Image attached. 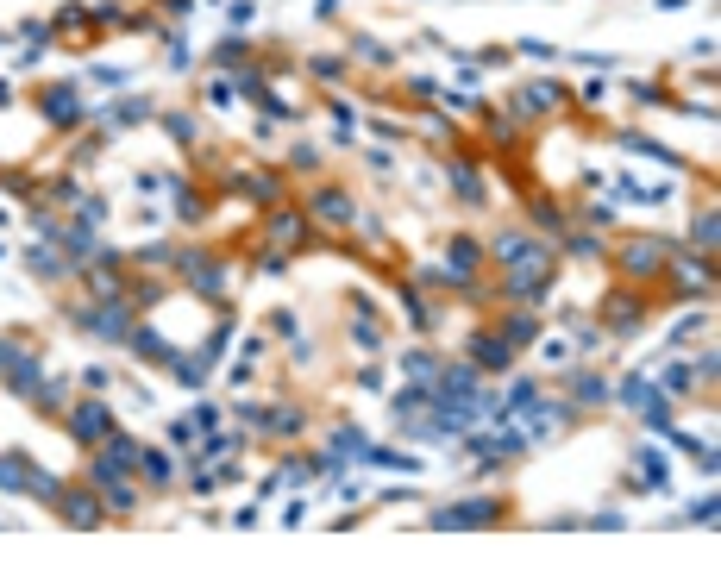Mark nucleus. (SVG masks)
Returning a JSON list of instances; mask_svg holds the SVG:
<instances>
[{"label":"nucleus","instance_id":"f257e3e1","mask_svg":"<svg viewBox=\"0 0 721 564\" xmlns=\"http://www.w3.org/2000/svg\"><path fill=\"white\" fill-rule=\"evenodd\" d=\"M659 282H665V301H659V308H690V301H709V295H715V251L671 245Z\"/></svg>","mask_w":721,"mask_h":564},{"label":"nucleus","instance_id":"f03ea898","mask_svg":"<svg viewBox=\"0 0 721 564\" xmlns=\"http://www.w3.org/2000/svg\"><path fill=\"white\" fill-rule=\"evenodd\" d=\"M170 276H176L189 295H201V301H214V308H226V289H232V264H226V251H214V245H182Z\"/></svg>","mask_w":721,"mask_h":564},{"label":"nucleus","instance_id":"7ed1b4c3","mask_svg":"<svg viewBox=\"0 0 721 564\" xmlns=\"http://www.w3.org/2000/svg\"><path fill=\"white\" fill-rule=\"evenodd\" d=\"M646 320H653V289H640V282H621V276H615V289L596 301V326H602L609 339H634Z\"/></svg>","mask_w":721,"mask_h":564},{"label":"nucleus","instance_id":"20e7f679","mask_svg":"<svg viewBox=\"0 0 721 564\" xmlns=\"http://www.w3.org/2000/svg\"><path fill=\"white\" fill-rule=\"evenodd\" d=\"M665 257H671V239H653V232H627V239L609 251V264L621 282H640V289H653L659 270H665Z\"/></svg>","mask_w":721,"mask_h":564},{"label":"nucleus","instance_id":"39448f33","mask_svg":"<svg viewBox=\"0 0 721 564\" xmlns=\"http://www.w3.org/2000/svg\"><path fill=\"white\" fill-rule=\"evenodd\" d=\"M63 427H69V439H76L82 452H95V445H107L120 433V414H113V402H101V395H82V402L63 408Z\"/></svg>","mask_w":721,"mask_h":564},{"label":"nucleus","instance_id":"423d86ee","mask_svg":"<svg viewBox=\"0 0 721 564\" xmlns=\"http://www.w3.org/2000/svg\"><path fill=\"white\" fill-rule=\"evenodd\" d=\"M515 427L527 433V445H546V439H565L577 427V408L565 402V395H533V402L515 414Z\"/></svg>","mask_w":721,"mask_h":564},{"label":"nucleus","instance_id":"0eeeda50","mask_svg":"<svg viewBox=\"0 0 721 564\" xmlns=\"http://www.w3.org/2000/svg\"><path fill=\"white\" fill-rule=\"evenodd\" d=\"M508 521V496H458L446 508L427 514V527H452V533H471V527H502Z\"/></svg>","mask_w":721,"mask_h":564},{"label":"nucleus","instance_id":"6e6552de","mask_svg":"<svg viewBox=\"0 0 721 564\" xmlns=\"http://www.w3.org/2000/svg\"><path fill=\"white\" fill-rule=\"evenodd\" d=\"M439 176H446V195H458V207H490V176H483V163L471 151H446Z\"/></svg>","mask_w":721,"mask_h":564},{"label":"nucleus","instance_id":"1a4fd4ad","mask_svg":"<svg viewBox=\"0 0 721 564\" xmlns=\"http://www.w3.org/2000/svg\"><path fill=\"white\" fill-rule=\"evenodd\" d=\"M38 113H44L51 132H82L88 126V101H82L76 82H44L38 88Z\"/></svg>","mask_w":721,"mask_h":564},{"label":"nucleus","instance_id":"9d476101","mask_svg":"<svg viewBox=\"0 0 721 564\" xmlns=\"http://www.w3.org/2000/svg\"><path fill=\"white\" fill-rule=\"evenodd\" d=\"M301 214H308L314 226H327V232H352L364 207L352 201V188H339V182H320L314 195H308V207H301Z\"/></svg>","mask_w":721,"mask_h":564},{"label":"nucleus","instance_id":"9b49d317","mask_svg":"<svg viewBox=\"0 0 721 564\" xmlns=\"http://www.w3.org/2000/svg\"><path fill=\"white\" fill-rule=\"evenodd\" d=\"M558 395H565L577 414H596V408L615 402V376H602L596 364H571V370H565V389H558Z\"/></svg>","mask_w":721,"mask_h":564},{"label":"nucleus","instance_id":"f8f14e48","mask_svg":"<svg viewBox=\"0 0 721 564\" xmlns=\"http://www.w3.org/2000/svg\"><path fill=\"white\" fill-rule=\"evenodd\" d=\"M571 101H577V94H571L565 82H552V76H546V82H527V88L515 94V107H508V113H515V120H558V113H565Z\"/></svg>","mask_w":721,"mask_h":564},{"label":"nucleus","instance_id":"ddd939ff","mask_svg":"<svg viewBox=\"0 0 721 564\" xmlns=\"http://www.w3.org/2000/svg\"><path fill=\"white\" fill-rule=\"evenodd\" d=\"M51 514H57L63 527H82V533L107 527V502H101V489H95V483H82V489H63V496L51 502Z\"/></svg>","mask_w":721,"mask_h":564},{"label":"nucleus","instance_id":"4468645a","mask_svg":"<svg viewBox=\"0 0 721 564\" xmlns=\"http://www.w3.org/2000/svg\"><path fill=\"white\" fill-rule=\"evenodd\" d=\"M464 351H471V364L483 376H508V370H515V345H508L496 326H477V333L464 339Z\"/></svg>","mask_w":721,"mask_h":564},{"label":"nucleus","instance_id":"2eb2a0df","mask_svg":"<svg viewBox=\"0 0 721 564\" xmlns=\"http://www.w3.org/2000/svg\"><path fill=\"white\" fill-rule=\"evenodd\" d=\"M270 245H276V251H301V245H314V220L301 214L295 201L270 207Z\"/></svg>","mask_w":721,"mask_h":564},{"label":"nucleus","instance_id":"dca6fc26","mask_svg":"<svg viewBox=\"0 0 721 564\" xmlns=\"http://www.w3.org/2000/svg\"><path fill=\"white\" fill-rule=\"evenodd\" d=\"M640 489H671V464H665V445H653L646 439L640 452H634V477H627V496H640Z\"/></svg>","mask_w":721,"mask_h":564},{"label":"nucleus","instance_id":"f3484780","mask_svg":"<svg viewBox=\"0 0 721 564\" xmlns=\"http://www.w3.org/2000/svg\"><path fill=\"white\" fill-rule=\"evenodd\" d=\"M126 351H132V358H138V364H151V370H170L182 345H170L164 333H157V326H145V320H138V326H132V333H126Z\"/></svg>","mask_w":721,"mask_h":564},{"label":"nucleus","instance_id":"a211bd4d","mask_svg":"<svg viewBox=\"0 0 721 564\" xmlns=\"http://www.w3.org/2000/svg\"><path fill=\"white\" fill-rule=\"evenodd\" d=\"M26 270H32L38 282H69V276H76L69 251H63V245H51V239H32V245H26Z\"/></svg>","mask_w":721,"mask_h":564},{"label":"nucleus","instance_id":"6ab92c4d","mask_svg":"<svg viewBox=\"0 0 721 564\" xmlns=\"http://www.w3.org/2000/svg\"><path fill=\"white\" fill-rule=\"evenodd\" d=\"M132 470H138V483H145V489H170L176 483V452H164V445H138Z\"/></svg>","mask_w":721,"mask_h":564},{"label":"nucleus","instance_id":"aec40b11","mask_svg":"<svg viewBox=\"0 0 721 564\" xmlns=\"http://www.w3.org/2000/svg\"><path fill=\"white\" fill-rule=\"evenodd\" d=\"M0 383H7V395H19V402H32V395L44 389V351H19V364L7 370V376H0Z\"/></svg>","mask_w":721,"mask_h":564},{"label":"nucleus","instance_id":"412c9836","mask_svg":"<svg viewBox=\"0 0 721 564\" xmlns=\"http://www.w3.org/2000/svg\"><path fill=\"white\" fill-rule=\"evenodd\" d=\"M170 201H176V220H182V226L207 220V207H214V201H207V188H195L189 176H170Z\"/></svg>","mask_w":721,"mask_h":564},{"label":"nucleus","instance_id":"4be33fe9","mask_svg":"<svg viewBox=\"0 0 721 564\" xmlns=\"http://www.w3.org/2000/svg\"><path fill=\"white\" fill-rule=\"evenodd\" d=\"M552 245H558V251H565V257H571V264H602V257H609V245H602V239H596V232H590V226H584V232H558V239H552Z\"/></svg>","mask_w":721,"mask_h":564},{"label":"nucleus","instance_id":"5701e85b","mask_svg":"<svg viewBox=\"0 0 721 564\" xmlns=\"http://www.w3.org/2000/svg\"><path fill=\"white\" fill-rule=\"evenodd\" d=\"M176 251H182V245L151 239V245H132V251H126V264H132V270H164V276H170V270H176Z\"/></svg>","mask_w":721,"mask_h":564},{"label":"nucleus","instance_id":"b1692460","mask_svg":"<svg viewBox=\"0 0 721 564\" xmlns=\"http://www.w3.org/2000/svg\"><path fill=\"white\" fill-rule=\"evenodd\" d=\"M264 433H270V439H301V433H308V408L276 402V408L264 414Z\"/></svg>","mask_w":721,"mask_h":564},{"label":"nucleus","instance_id":"393cba45","mask_svg":"<svg viewBox=\"0 0 721 564\" xmlns=\"http://www.w3.org/2000/svg\"><path fill=\"white\" fill-rule=\"evenodd\" d=\"M345 57H352V63H364V69H395V51H389L383 38H370V32H352Z\"/></svg>","mask_w":721,"mask_h":564},{"label":"nucleus","instance_id":"a878e982","mask_svg":"<svg viewBox=\"0 0 721 564\" xmlns=\"http://www.w3.org/2000/svg\"><path fill=\"white\" fill-rule=\"evenodd\" d=\"M327 452H333L339 464H364V452H370V433H364V427H345V420H339V427H333V439H327Z\"/></svg>","mask_w":721,"mask_h":564},{"label":"nucleus","instance_id":"bb28decb","mask_svg":"<svg viewBox=\"0 0 721 564\" xmlns=\"http://www.w3.org/2000/svg\"><path fill=\"white\" fill-rule=\"evenodd\" d=\"M88 26H95V7H88V0H69V7L51 13V38H82Z\"/></svg>","mask_w":721,"mask_h":564},{"label":"nucleus","instance_id":"cd10ccee","mask_svg":"<svg viewBox=\"0 0 721 564\" xmlns=\"http://www.w3.org/2000/svg\"><path fill=\"white\" fill-rule=\"evenodd\" d=\"M533 232H540V239H546V232H552V239H558V232H571V207L552 201V195H533Z\"/></svg>","mask_w":721,"mask_h":564},{"label":"nucleus","instance_id":"c85d7f7f","mask_svg":"<svg viewBox=\"0 0 721 564\" xmlns=\"http://www.w3.org/2000/svg\"><path fill=\"white\" fill-rule=\"evenodd\" d=\"M496 333L521 351V345H533V339H540V320H533V308H508V314L496 320Z\"/></svg>","mask_w":721,"mask_h":564},{"label":"nucleus","instance_id":"c756f323","mask_svg":"<svg viewBox=\"0 0 721 564\" xmlns=\"http://www.w3.org/2000/svg\"><path fill=\"white\" fill-rule=\"evenodd\" d=\"M439 351H427V345H414V351H402V376L408 383H421V389H433V376H439Z\"/></svg>","mask_w":721,"mask_h":564},{"label":"nucleus","instance_id":"7c9ffc66","mask_svg":"<svg viewBox=\"0 0 721 564\" xmlns=\"http://www.w3.org/2000/svg\"><path fill=\"white\" fill-rule=\"evenodd\" d=\"M709 326H715V314L690 301V314H684L678 326H671V351H684V345H696V339H709Z\"/></svg>","mask_w":721,"mask_h":564},{"label":"nucleus","instance_id":"2f4dec72","mask_svg":"<svg viewBox=\"0 0 721 564\" xmlns=\"http://www.w3.org/2000/svg\"><path fill=\"white\" fill-rule=\"evenodd\" d=\"M32 408H38L44 420H63V408H69V383H63V376H44V389L32 395Z\"/></svg>","mask_w":721,"mask_h":564},{"label":"nucleus","instance_id":"473e14b6","mask_svg":"<svg viewBox=\"0 0 721 564\" xmlns=\"http://www.w3.org/2000/svg\"><path fill=\"white\" fill-rule=\"evenodd\" d=\"M690 245H696V251H715V245H721V226H715V201H703V207L690 214Z\"/></svg>","mask_w":721,"mask_h":564},{"label":"nucleus","instance_id":"72a5a7b5","mask_svg":"<svg viewBox=\"0 0 721 564\" xmlns=\"http://www.w3.org/2000/svg\"><path fill=\"white\" fill-rule=\"evenodd\" d=\"M283 176H320V145L295 138V145H289V157H283Z\"/></svg>","mask_w":721,"mask_h":564},{"label":"nucleus","instance_id":"f704fd0d","mask_svg":"<svg viewBox=\"0 0 721 564\" xmlns=\"http://www.w3.org/2000/svg\"><path fill=\"white\" fill-rule=\"evenodd\" d=\"M364 464H377V470H421V452H395V445H377V439H370Z\"/></svg>","mask_w":721,"mask_h":564},{"label":"nucleus","instance_id":"c9c22d12","mask_svg":"<svg viewBox=\"0 0 721 564\" xmlns=\"http://www.w3.org/2000/svg\"><path fill=\"white\" fill-rule=\"evenodd\" d=\"M653 389H659V383H653V376H646V370H627L621 383H615V402H621V408H640V402H646V395H653Z\"/></svg>","mask_w":721,"mask_h":564},{"label":"nucleus","instance_id":"e433bc0d","mask_svg":"<svg viewBox=\"0 0 721 564\" xmlns=\"http://www.w3.org/2000/svg\"><path fill=\"white\" fill-rule=\"evenodd\" d=\"M345 69H352V57H345V51H320V57H308V76H314V82H339Z\"/></svg>","mask_w":721,"mask_h":564},{"label":"nucleus","instance_id":"4c0bfd02","mask_svg":"<svg viewBox=\"0 0 721 564\" xmlns=\"http://www.w3.org/2000/svg\"><path fill=\"white\" fill-rule=\"evenodd\" d=\"M245 57H251V51H245V38H239V32L220 38L214 51H207V63H220V69H245Z\"/></svg>","mask_w":721,"mask_h":564},{"label":"nucleus","instance_id":"58836bf2","mask_svg":"<svg viewBox=\"0 0 721 564\" xmlns=\"http://www.w3.org/2000/svg\"><path fill=\"white\" fill-rule=\"evenodd\" d=\"M533 351H540V364H546V370H571V345H565V339L540 333V339H533Z\"/></svg>","mask_w":721,"mask_h":564},{"label":"nucleus","instance_id":"ea45409f","mask_svg":"<svg viewBox=\"0 0 721 564\" xmlns=\"http://www.w3.org/2000/svg\"><path fill=\"white\" fill-rule=\"evenodd\" d=\"M76 220H88V226H107V220H113V201H107V195H88V188H82Z\"/></svg>","mask_w":721,"mask_h":564},{"label":"nucleus","instance_id":"a19ab883","mask_svg":"<svg viewBox=\"0 0 721 564\" xmlns=\"http://www.w3.org/2000/svg\"><path fill=\"white\" fill-rule=\"evenodd\" d=\"M627 94H634V107H671V101H678V94H671L665 82H634Z\"/></svg>","mask_w":721,"mask_h":564},{"label":"nucleus","instance_id":"79ce46f5","mask_svg":"<svg viewBox=\"0 0 721 564\" xmlns=\"http://www.w3.org/2000/svg\"><path fill=\"white\" fill-rule=\"evenodd\" d=\"M164 126H170V138H176V145H189V151H195V138H201L195 113H164Z\"/></svg>","mask_w":721,"mask_h":564},{"label":"nucleus","instance_id":"37998d69","mask_svg":"<svg viewBox=\"0 0 721 564\" xmlns=\"http://www.w3.org/2000/svg\"><path fill=\"white\" fill-rule=\"evenodd\" d=\"M715 514H721V508H715V489H709V496H696V502L684 508V521H690V527H715Z\"/></svg>","mask_w":721,"mask_h":564},{"label":"nucleus","instance_id":"c03bdc74","mask_svg":"<svg viewBox=\"0 0 721 564\" xmlns=\"http://www.w3.org/2000/svg\"><path fill=\"white\" fill-rule=\"evenodd\" d=\"M584 226L590 232H609L615 226V201H584Z\"/></svg>","mask_w":721,"mask_h":564},{"label":"nucleus","instance_id":"a18cd8bd","mask_svg":"<svg viewBox=\"0 0 721 564\" xmlns=\"http://www.w3.org/2000/svg\"><path fill=\"white\" fill-rule=\"evenodd\" d=\"M515 51H521L527 63H558V44H546V38H521Z\"/></svg>","mask_w":721,"mask_h":564},{"label":"nucleus","instance_id":"49530a36","mask_svg":"<svg viewBox=\"0 0 721 564\" xmlns=\"http://www.w3.org/2000/svg\"><path fill=\"white\" fill-rule=\"evenodd\" d=\"M201 0H151V19H189Z\"/></svg>","mask_w":721,"mask_h":564},{"label":"nucleus","instance_id":"de8ad7c7","mask_svg":"<svg viewBox=\"0 0 721 564\" xmlns=\"http://www.w3.org/2000/svg\"><path fill=\"white\" fill-rule=\"evenodd\" d=\"M82 389H88V395H107V389H113V370H107V364H88V370H82Z\"/></svg>","mask_w":721,"mask_h":564},{"label":"nucleus","instance_id":"09e8293b","mask_svg":"<svg viewBox=\"0 0 721 564\" xmlns=\"http://www.w3.org/2000/svg\"><path fill=\"white\" fill-rule=\"evenodd\" d=\"M232 94L239 88H232L226 76H207V107H232Z\"/></svg>","mask_w":721,"mask_h":564},{"label":"nucleus","instance_id":"8fccbe9b","mask_svg":"<svg viewBox=\"0 0 721 564\" xmlns=\"http://www.w3.org/2000/svg\"><path fill=\"white\" fill-rule=\"evenodd\" d=\"M258 270H264V276H283V270H289V251L264 245V251H258Z\"/></svg>","mask_w":721,"mask_h":564},{"label":"nucleus","instance_id":"3c124183","mask_svg":"<svg viewBox=\"0 0 721 564\" xmlns=\"http://www.w3.org/2000/svg\"><path fill=\"white\" fill-rule=\"evenodd\" d=\"M189 420H195V433H214V427H220V408H214V402H195Z\"/></svg>","mask_w":721,"mask_h":564},{"label":"nucleus","instance_id":"603ef678","mask_svg":"<svg viewBox=\"0 0 721 564\" xmlns=\"http://www.w3.org/2000/svg\"><path fill=\"white\" fill-rule=\"evenodd\" d=\"M19 351H26V339H13V333H0V376H7L19 364Z\"/></svg>","mask_w":721,"mask_h":564},{"label":"nucleus","instance_id":"864d4df0","mask_svg":"<svg viewBox=\"0 0 721 564\" xmlns=\"http://www.w3.org/2000/svg\"><path fill=\"white\" fill-rule=\"evenodd\" d=\"M270 333H283V339H295V333H301V320H295L289 308H276V314H270Z\"/></svg>","mask_w":721,"mask_h":564},{"label":"nucleus","instance_id":"5fc2aeb1","mask_svg":"<svg viewBox=\"0 0 721 564\" xmlns=\"http://www.w3.org/2000/svg\"><path fill=\"white\" fill-rule=\"evenodd\" d=\"M226 376H232V389H245V383H251V376H258V358H239V364H232Z\"/></svg>","mask_w":721,"mask_h":564},{"label":"nucleus","instance_id":"6e6d98bb","mask_svg":"<svg viewBox=\"0 0 721 564\" xmlns=\"http://www.w3.org/2000/svg\"><path fill=\"white\" fill-rule=\"evenodd\" d=\"M258 19V0H232V26H251Z\"/></svg>","mask_w":721,"mask_h":564},{"label":"nucleus","instance_id":"4d7b16f0","mask_svg":"<svg viewBox=\"0 0 721 564\" xmlns=\"http://www.w3.org/2000/svg\"><path fill=\"white\" fill-rule=\"evenodd\" d=\"M621 521H627L621 508H596V514H590V527H621Z\"/></svg>","mask_w":721,"mask_h":564},{"label":"nucleus","instance_id":"13d9d810","mask_svg":"<svg viewBox=\"0 0 721 564\" xmlns=\"http://www.w3.org/2000/svg\"><path fill=\"white\" fill-rule=\"evenodd\" d=\"M0 107H13V82L7 76H0Z\"/></svg>","mask_w":721,"mask_h":564}]
</instances>
